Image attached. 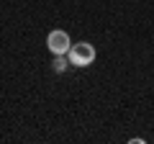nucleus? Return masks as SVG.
Returning a JSON list of instances; mask_svg holds the SVG:
<instances>
[{
  "mask_svg": "<svg viewBox=\"0 0 154 144\" xmlns=\"http://www.w3.org/2000/svg\"><path fill=\"white\" fill-rule=\"evenodd\" d=\"M67 59L75 67H90L95 62V46L88 44V41H80V44H72L69 52H67Z\"/></svg>",
  "mask_w": 154,
  "mask_h": 144,
  "instance_id": "obj_1",
  "label": "nucleus"
},
{
  "mask_svg": "<svg viewBox=\"0 0 154 144\" xmlns=\"http://www.w3.org/2000/svg\"><path fill=\"white\" fill-rule=\"evenodd\" d=\"M69 46H72V39H69V33H67L64 28L49 31V36H46V49L54 57H64L67 52H69Z\"/></svg>",
  "mask_w": 154,
  "mask_h": 144,
  "instance_id": "obj_2",
  "label": "nucleus"
},
{
  "mask_svg": "<svg viewBox=\"0 0 154 144\" xmlns=\"http://www.w3.org/2000/svg\"><path fill=\"white\" fill-rule=\"evenodd\" d=\"M51 67H54V72H64V67H67L64 57H57V59H54V64H51Z\"/></svg>",
  "mask_w": 154,
  "mask_h": 144,
  "instance_id": "obj_3",
  "label": "nucleus"
}]
</instances>
